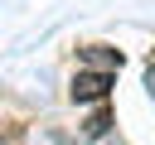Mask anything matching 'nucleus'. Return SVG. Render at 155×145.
<instances>
[{
  "label": "nucleus",
  "mask_w": 155,
  "mask_h": 145,
  "mask_svg": "<svg viewBox=\"0 0 155 145\" xmlns=\"http://www.w3.org/2000/svg\"><path fill=\"white\" fill-rule=\"evenodd\" d=\"M111 87H116V72L82 63V68L73 72V82H68V102H73V106H102V102L111 97Z\"/></svg>",
  "instance_id": "nucleus-1"
},
{
  "label": "nucleus",
  "mask_w": 155,
  "mask_h": 145,
  "mask_svg": "<svg viewBox=\"0 0 155 145\" xmlns=\"http://www.w3.org/2000/svg\"><path fill=\"white\" fill-rule=\"evenodd\" d=\"M78 63H87V68H107V72H121L126 53H121V48H107V44H82V48H78Z\"/></svg>",
  "instance_id": "nucleus-2"
},
{
  "label": "nucleus",
  "mask_w": 155,
  "mask_h": 145,
  "mask_svg": "<svg viewBox=\"0 0 155 145\" xmlns=\"http://www.w3.org/2000/svg\"><path fill=\"white\" fill-rule=\"evenodd\" d=\"M111 130H116V116H111V111H107V102H102V106L82 121V135H87V140H107Z\"/></svg>",
  "instance_id": "nucleus-3"
},
{
  "label": "nucleus",
  "mask_w": 155,
  "mask_h": 145,
  "mask_svg": "<svg viewBox=\"0 0 155 145\" xmlns=\"http://www.w3.org/2000/svg\"><path fill=\"white\" fill-rule=\"evenodd\" d=\"M145 87H150V97H155V68H150V72H145Z\"/></svg>",
  "instance_id": "nucleus-4"
}]
</instances>
